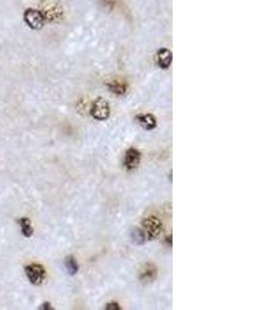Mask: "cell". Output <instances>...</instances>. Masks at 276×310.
<instances>
[{"instance_id":"52a82bcc","label":"cell","mask_w":276,"mask_h":310,"mask_svg":"<svg viewBox=\"0 0 276 310\" xmlns=\"http://www.w3.org/2000/svg\"><path fill=\"white\" fill-rule=\"evenodd\" d=\"M157 269L154 264H146L140 272V280L144 283H151L156 279Z\"/></svg>"},{"instance_id":"8992f818","label":"cell","mask_w":276,"mask_h":310,"mask_svg":"<svg viewBox=\"0 0 276 310\" xmlns=\"http://www.w3.org/2000/svg\"><path fill=\"white\" fill-rule=\"evenodd\" d=\"M142 154L141 152L136 148H129L126 150L124 157H123V166L126 171H134L139 167L141 162Z\"/></svg>"},{"instance_id":"9c48e42d","label":"cell","mask_w":276,"mask_h":310,"mask_svg":"<svg viewBox=\"0 0 276 310\" xmlns=\"http://www.w3.org/2000/svg\"><path fill=\"white\" fill-rule=\"evenodd\" d=\"M18 224L21 228V234L25 238H30L34 236V230L32 227L31 220L28 217H21L18 219Z\"/></svg>"},{"instance_id":"6da1fadb","label":"cell","mask_w":276,"mask_h":310,"mask_svg":"<svg viewBox=\"0 0 276 310\" xmlns=\"http://www.w3.org/2000/svg\"><path fill=\"white\" fill-rule=\"evenodd\" d=\"M162 228L161 222L154 216L145 218L141 226L136 228L132 233V239L137 244H143L145 241L155 239Z\"/></svg>"},{"instance_id":"5bb4252c","label":"cell","mask_w":276,"mask_h":310,"mask_svg":"<svg viewBox=\"0 0 276 310\" xmlns=\"http://www.w3.org/2000/svg\"><path fill=\"white\" fill-rule=\"evenodd\" d=\"M39 309H43V310H52L53 307L51 305V303H49V302H44V303L40 305Z\"/></svg>"},{"instance_id":"5b68a950","label":"cell","mask_w":276,"mask_h":310,"mask_svg":"<svg viewBox=\"0 0 276 310\" xmlns=\"http://www.w3.org/2000/svg\"><path fill=\"white\" fill-rule=\"evenodd\" d=\"M24 21L32 29H40L44 26L45 18L39 11L34 9H27L24 12Z\"/></svg>"},{"instance_id":"7c38bea8","label":"cell","mask_w":276,"mask_h":310,"mask_svg":"<svg viewBox=\"0 0 276 310\" xmlns=\"http://www.w3.org/2000/svg\"><path fill=\"white\" fill-rule=\"evenodd\" d=\"M171 58H170V53L168 51H165V57L164 58H159V64L162 68H168Z\"/></svg>"},{"instance_id":"277c9868","label":"cell","mask_w":276,"mask_h":310,"mask_svg":"<svg viewBox=\"0 0 276 310\" xmlns=\"http://www.w3.org/2000/svg\"><path fill=\"white\" fill-rule=\"evenodd\" d=\"M42 15L45 20L54 21L57 20L61 16V7L54 0H44L42 2Z\"/></svg>"},{"instance_id":"4fadbf2b","label":"cell","mask_w":276,"mask_h":310,"mask_svg":"<svg viewBox=\"0 0 276 310\" xmlns=\"http://www.w3.org/2000/svg\"><path fill=\"white\" fill-rule=\"evenodd\" d=\"M105 309L108 310H119L120 309V305L117 303V302H110L107 305H105Z\"/></svg>"},{"instance_id":"3957f363","label":"cell","mask_w":276,"mask_h":310,"mask_svg":"<svg viewBox=\"0 0 276 310\" xmlns=\"http://www.w3.org/2000/svg\"><path fill=\"white\" fill-rule=\"evenodd\" d=\"M90 114L94 119L99 121L107 120L110 116V105L104 99L100 97L93 103Z\"/></svg>"},{"instance_id":"8fae6325","label":"cell","mask_w":276,"mask_h":310,"mask_svg":"<svg viewBox=\"0 0 276 310\" xmlns=\"http://www.w3.org/2000/svg\"><path fill=\"white\" fill-rule=\"evenodd\" d=\"M112 92L116 94H124L126 92V84L121 81H113L109 84Z\"/></svg>"},{"instance_id":"7a4b0ae2","label":"cell","mask_w":276,"mask_h":310,"mask_svg":"<svg viewBox=\"0 0 276 310\" xmlns=\"http://www.w3.org/2000/svg\"><path fill=\"white\" fill-rule=\"evenodd\" d=\"M25 275L29 282L34 285H40L47 278V271L43 265L30 264L24 268Z\"/></svg>"},{"instance_id":"30bf717a","label":"cell","mask_w":276,"mask_h":310,"mask_svg":"<svg viewBox=\"0 0 276 310\" xmlns=\"http://www.w3.org/2000/svg\"><path fill=\"white\" fill-rule=\"evenodd\" d=\"M64 266H66L68 273L71 276L76 275L79 271V264L77 259L72 256H69L66 258V259H64Z\"/></svg>"},{"instance_id":"ba28073f","label":"cell","mask_w":276,"mask_h":310,"mask_svg":"<svg viewBox=\"0 0 276 310\" xmlns=\"http://www.w3.org/2000/svg\"><path fill=\"white\" fill-rule=\"evenodd\" d=\"M137 120L146 130H152L156 127V119L151 114H140L137 115Z\"/></svg>"}]
</instances>
